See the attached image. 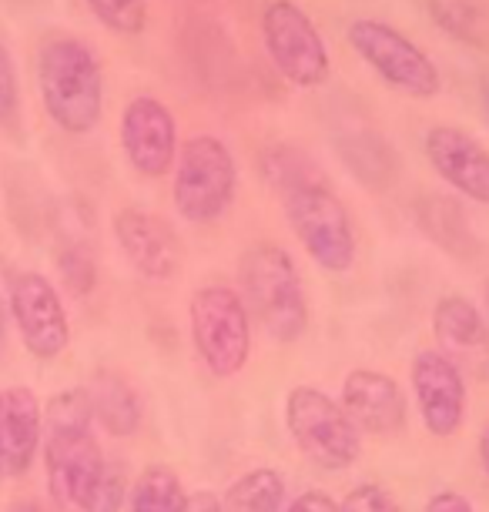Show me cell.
<instances>
[{
  "instance_id": "1",
  "label": "cell",
  "mask_w": 489,
  "mask_h": 512,
  "mask_svg": "<svg viewBox=\"0 0 489 512\" xmlns=\"http://www.w3.org/2000/svg\"><path fill=\"white\" fill-rule=\"evenodd\" d=\"M37 91L51 124L64 134H91L104 118V71L81 37H51L37 54Z\"/></svg>"
},
{
  "instance_id": "2",
  "label": "cell",
  "mask_w": 489,
  "mask_h": 512,
  "mask_svg": "<svg viewBox=\"0 0 489 512\" xmlns=\"http://www.w3.org/2000/svg\"><path fill=\"white\" fill-rule=\"evenodd\" d=\"M238 285L248 315L275 342H299L309 328V302L295 258L278 245H255L238 262Z\"/></svg>"
},
{
  "instance_id": "3",
  "label": "cell",
  "mask_w": 489,
  "mask_h": 512,
  "mask_svg": "<svg viewBox=\"0 0 489 512\" xmlns=\"http://www.w3.org/2000/svg\"><path fill=\"white\" fill-rule=\"evenodd\" d=\"M171 171V201L188 225H212L235 205L238 161L215 134H191Z\"/></svg>"
},
{
  "instance_id": "4",
  "label": "cell",
  "mask_w": 489,
  "mask_h": 512,
  "mask_svg": "<svg viewBox=\"0 0 489 512\" xmlns=\"http://www.w3.org/2000/svg\"><path fill=\"white\" fill-rule=\"evenodd\" d=\"M278 195H282L285 218H289L295 238L322 272L339 275L356 265L359 245L349 208L325 181H305V185L285 188Z\"/></svg>"
},
{
  "instance_id": "5",
  "label": "cell",
  "mask_w": 489,
  "mask_h": 512,
  "mask_svg": "<svg viewBox=\"0 0 489 512\" xmlns=\"http://www.w3.org/2000/svg\"><path fill=\"white\" fill-rule=\"evenodd\" d=\"M188 325L198 359L218 379H232L252 355V315L232 285H201L188 298Z\"/></svg>"
},
{
  "instance_id": "6",
  "label": "cell",
  "mask_w": 489,
  "mask_h": 512,
  "mask_svg": "<svg viewBox=\"0 0 489 512\" xmlns=\"http://www.w3.org/2000/svg\"><path fill=\"white\" fill-rule=\"evenodd\" d=\"M345 41L379 81L409 94L412 101H433L443 91L436 61L399 27L379 21V17H356L345 27Z\"/></svg>"
},
{
  "instance_id": "7",
  "label": "cell",
  "mask_w": 489,
  "mask_h": 512,
  "mask_svg": "<svg viewBox=\"0 0 489 512\" xmlns=\"http://www.w3.org/2000/svg\"><path fill=\"white\" fill-rule=\"evenodd\" d=\"M285 425L295 446L319 469L339 472L359 459V429L339 402L315 385H295L285 399Z\"/></svg>"
},
{
  "instance_id": "8",
  "label": "cell",
  "mask_w": 489,
  "mask_h": 512,
  "mask_svg": "<svg viewBox=\"0 0 489 512\" xmlns=\"http://www.w3.org/2000/svg\"><path fill=\"white\" fill-rule=\"evenodd\" d=\"M262 44L268 61L292 88H322L332 74L322 31L295 0H272L262 11Z\"/></svg>"
},
{
  "instance_id": "9",
  "label": "cell",
  "mask_w": 489,
  "mask_h": 512,
  "mask_svg": "<svg viewBox=\"0 0 489 512\" xmlns=\"http://www.w3.org/2000/svg\"><path fill=\"white\" fill-rule=\"evenodd\" d=\"M178 118L155 94H134L121 111V151L141 178L171 175L178 158Z\"/></svg>"
},
{
  "instance_id": "10",
  "label": "cell",
  "mask_w": 489,
  "mask_h": 512,
  "mask_svg": "<svg viewBox=\"0 0 489 512\" xmlns=\"http://www.w3.org/2000/svg\"><path fill=\"white\" fill-rule=\"evenodd\" d=\"M11 318L21 332L24 349L41 362L57 359L71 342V325L61 302V292L41 272L14 275L11 285Z\"/></svg>"
},
{
  "instance_id": "11",
  "label": "cell",
  "mask_w": 489,
  "mask_h": 512,
  "mask_svg": "<svg viewBox=\"0 0 489 512\" xmlns=\"http://www.w3.org/2000/svg\"><path fill=\"white\" fill-rule=\"evenodd\" d=\"M419 419L433 436L449 439L466 422V379L439 349H423L409 369Z\"/></svg>"
},
{
  "instance_id": "12",
  "label": "cell",
  "mask_w": 489,
  "mask_h": 512,
  "mask_svg": "<svg viewBox=\"0 0 489 512\" xmlns=\"http://www.w3.org/2000/svg\"><path fill=\"white\" fill-rule=\"evenodd\" d=\"M429 168L476 205H489V148L459 124H433L423 134Z\"/></svg>"
},
{
  "instance_id": "13",
  "label": "cell",
  "mask_w": 489,
  "mask_h": 512,
  "mask_svg": "<svg viewBox=\"0 0 489 512\" xmlns=\"http://www.w3.org/2000/svg\"><path fill=\"white\" fill-rule=\"evenodd\" d=\"M101 446L94 442L91 429L78 432H47L44 439V466H47V492L54 506L64 512H81V502L104 469Z\"/></svg>"
},
{
  "instance_id": "14",
  "label": "cell",
  "mask_w": 489,
  "mask_h": 512,
  "mask_svg": "<svg viewBox=\"0 0 489 512\" xmlns=\"http://www.w3.org/2000/svg\"><path fill=\"white\" fill-rule=\"evenodd\" d=\"M111 225L124 258L138 275L151 278V282H168V278L178 275L185 248H181L178 235L171 231L165 218L128 205L114 215Z\"/></svg>"
},
{
  "instance_id": "15",
  "label": "cell",
  "mask_w": 489,
  "mask_h": 512,
  "mask_svg": "<svg viewBox=\"0 0 489 512\" xmlns=\"http://www.w3.org/2000/svg\"><path fill=\"white\" fill-rule=\"evenodd\" d=\"M342 409L356 422V429H366L372 436H396L409 415L406 392L399 389V382L376 369H356L345 375Z\"/></svg>"
},
{
  "instance_id": "16",
  "label": "cell",
  "mask_w": 489,
  "mask_h": 512,
  "mask_svg": "<svg viewBox=\"0 0 489 512\" xmlns=\"http://www.w3.org/2000/svg\"><path fill=\"white\" fill-rule=\"evenodd\" d=\"M433 332L439 338V352L459 372L466 369L469 375H489V322L469 298H439L433 308Z\"/></svg>"
},
{
  "instance_id": "17",
  "label": "cell",
  "mask_w": 489,
  "mask_h": 512,
  "mask_svg": "<svg viewBox=\"0 0 489 512\" xmlns=\"http://www.w3.org/2000/svg\"><path fill=\"white\" fill-rule=\"evenodd\" d=\"M44 442V412L27 385L0 392V476L17 479L34 466Z\"/></svg>"
},
{
  "instance_id": "18",
  "label": "cell",
  "mask_w": 489,
  "mask_h": 512,
  "mask_svg": "<svg viewBox=\"0 0 489 512\" xmlns=\"http://www.w3.org/2000/svg\"><path fill=\"white\" fill-rule=\"evenodd\" d=\"M88 399H91L94 419L104 425V432H111V436H118V439H128L138 432L141 402L121 375L98 372L91 382V389H88Z\"/></svg>"
},
{
  "instance_id": "19",
  "label": "cell",
  "mask_w": 489,
  "mask_h": 512,
  "mask_svg": "<svg viewBox=\"0 0 489 512\" xmlns=\"http://www.w3.org/2000/svg\"><path fill=\"white\" fill-rule=\"evenodd\" d=\"M285 482L275 469H252L225 489V512H282Z\"/></svg>"
},
{
  "instance_id": "20",
  "label": "cell",
  "mask_w": 489,
  "mask_h": 512,
  "mask_svg": "<svg viewBox=\"0 0 489 512\" xmlns=\"http://www.w3.org/2000/svg\"><path fill=\"white\" fill-rule=\"evenodd\" d=\"M131 512H185L188 492L171 466H148L131 489Z\"/></svg>"
},
{
  "instance_id": "21",
  "label": "cell",
  "mask_w": 489,
  "mask_h": 512,
  "mask_svg": "<svg viewBox=\"0 0 489 512\" xmlns=\"http://www.w3.org/2000/svg\"><path fill=\"white\" fill-rule=\"evenodd\" d=\"M262 178L275 191L305 185V181H322V168L309 154L292 148V144H275L262 154Z\"/></svg>"
},
{
  "instance_id": "22",
  "label": "cell",
  "mask_w": 489,
  "mask_h": 512,
  "mask_svg": "<svg viewBox=\"0 0 489 512\" xmlns=\"http://www.w3.org/2000/svg\"><path fill=\"white\" fill-rule=\"evenodd\" d=\"M429 17L456 41L483 47V11L476 0H429Z\"/></svg>"
},
{
  "instance_id": "23",
  "label": "cell",
  "mask_w": 489,
  "mask_h": 512,
  "mask_svg": "<svg viewBox=\"0 0 489 512\" xmlns=\"http://www.w3.org/2000/svg\"><path fill=\"white\" fill-rule=\"evenodd\" d=\"M91 17L111 34L134 37L148 27V0H84Z\"/></svg>"
},
{
  "instance_id": "24",
  "label": "cell",
  "mask_w": 489,
  "mask_h": 512,
  "mask_svg": "<svg viewBox=\"0 0 489 512\" xmlns=\"http://www.w3.org/2000/svg\"><path fill=\"white\" fill-rule=\"evenodd\" d=\"M124 502H128V476L121 466L104 462L101 476L94 479V486L81 502V512H121Z\"/></svg>"
},
{
  "instance_id": "25",
  "label": "cell",
  "mask_w": 489,
  "mask_h": 512,
  "mask_svg": "<svg viewBox=\"0 0 489 512\" xmlns=\"http://www.w3.org/2000/svg\"><path fill=\"white\" fill-rule=\"evenodd\" d=\"M57 268H61L64 285L71 288L74 295H88L94 288V258L84 245H64L61 255H57Z\"/></svg>"
},
{
  "instance_id": "26",
  "label": "cell",
  "mask_w": 489,
  "mask_h": 512,
  "mask_svg": "<svg viewBox=\"0 0 489 512\" xmlns=\"http://www.w3.org/2000/svg\"><path fill=\"white\" fill-rule=\"evenodd\" d=\"M21 114V84H17V67L14 57L0 44V128H11L17 124Z\"/></svg>"
},
{
  "instance_id": "27",
  "label": "cell",
  "mask_w": 489,
  "mask_h": 512,
  "mask_svg": "<svg viewBox=\"0 0 489 512\" xmlns=\"http://www.w3.org/2000/svg\"><path fill=\"white\" fill-rule=\"evenodd\" d=\"M339 512H402V506L389 489L376 486V482H366V486L352 489L339 502Z\"/></svg>"
},
{
  "instance_id": "28",
  "label": "cell",
  "mask_w": 489,
  "mask_h": 512,
  "mask_svg": "<svg viewBox=\"0 0 489 512\" xmlns=\"http://www.w3.org/2000/svg\"><path fill=\"white\" fill-rule=\"evenodd\" d=\"M423 512H476V509H473V502L463 496V492L443 489V492H436V496H429Z\"/></svg>"
},
{
  "instance_id": "29",
  "label": "cell",
  "mask_w": 489,
  "mask_h": 512,
  "mask_svg": "<svg viewBox=\"0 0 489 512\" xmlns=\"http://www.w3.org/2000/svg\"><path fill=\"white\" fill-rule=\"evenodd\" d=\"M285 512H339V502H332V496H325L322 489H309L299 499H292Z\"/></svg>"
},
{
  "instance_id": "30",
  "label": "cell",
  "mask_w": 489,
  "mask_h": 512,
  "mask_svg": "<svg viewBox=\"0 0 489 512\" xmlns=\"http://www.w3.org/2000/svg\"><path fill=\"white\" fill-rule=\"evenodd\" d=\"M185 512H225V506H222V499H218L215 492L201 489V492H195V496H188Z\"/></svg>"
},
{
  "instance_id": "31",
  "label": "cell",
  "mask_w": 489,
  "mask_h": 512,
  "mask_svg": "<svg viewBox=\"0 0 489 512\" xmlns=\"http://www.w3.org/2000/svg\"><path fill=\"white\" fill-rule=\"evenodd\" d=\"M479 462H483V472L489 476V422L483 425V432H479Z\"/></svg>"
},
{
  "instance_id": "32",
  "label": "cell",
  "mask_w": 489,
  "mask_h": 512,
  "mask_svg": "<svg viewBox=\"0 0 489 512\" xmlns=\"http://www.w3.org/2000/svg\"><path fill=\"white\" fill-rule=\"evenodd\" d=\"M479 104H483V114H486V121H489V74L479 81Z\"/></svg>"
},
{
  "instance_id": "33",
  "label": "cell",
  "mask_w": 489,
  "mask_h": 512,
  "mask_svg": "<svg viewBox=\"0 0 489 512\" xmlns=\"http://www.w3.org/2000/svg\"><path fill=\"white\" fill-rule=\"evenodd\" d=\"M7 512H44L41 506H37V502H31V499H24V502H14L11 509Z\"/></svg>"
},
{
  "instance_id": "34",
  "label": "cell",
  "mask_w": 489,
  "mask_h": 512,
  "mask_svg": "<svg viewBox=\"0 0 489 512\" xmlns=\"http://www.w3.org/2000/svg\"><path fill=\"white\" fill-rule=\"evenodd\" d=\"M483 305H486V322H489V278H486V285H483Z\"/></svg>"
}]
</instances>
